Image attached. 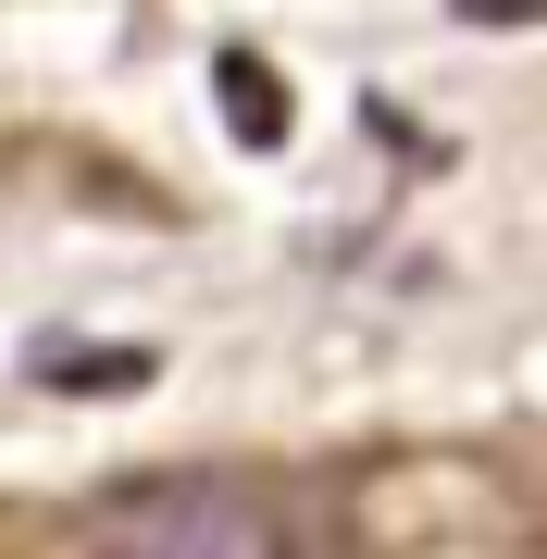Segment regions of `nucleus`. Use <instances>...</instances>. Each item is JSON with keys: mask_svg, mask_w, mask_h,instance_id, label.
I'll use <instances>...</instances> for the list:
<instances>
[{"mask_svg": "<svg viewBox=\"0 0 547 559\" xmlns=\"http://www.w3.org/2000/svg\"><path fill=\"white\" fill-rule=\"evenodd\" d=\"M87 559H286V522L237 473H138L87 510Z\"/></svg>", "mask_w": 547, "mask_h": 559, "instance_id": "nucleus-1", "label": "nucleus"}]
</instances>
